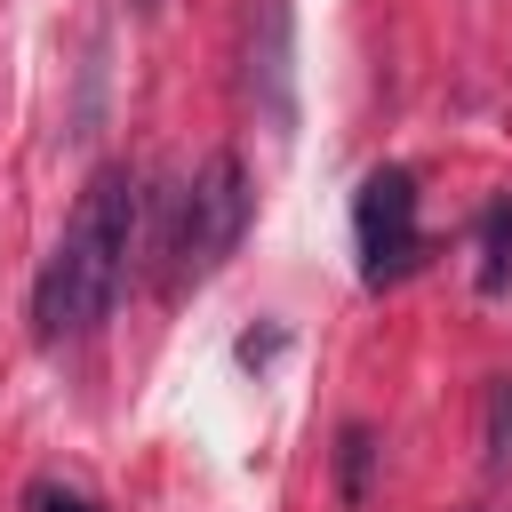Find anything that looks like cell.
I'll use <instances>...</instances> for the list:
<instances>
[{"label":"cell","mask_w":512,"mask_h":512,"mask_svg":"<svg viewBox=\"0 0 512 512\" xmlns=\"http://www.w3.org/2000/svg\"><path fill=\"white\" fill-rule=\"evenodd\" d=\"M512 288V200H488L480 208V296H504Z\"/></svg>","instance_id":"cell-5"},{"label":"cell","mask_w":512,"mask_h":512,"mask_svg":"<svg viewBox=\"0 0 512 512\" xmlns=\"http://www.w3.org/2000/svg\"><path fill=\"white\" fill-rule=\"evenodd\" d=\"M352 248H360V280L368 288H392L400 272H416L424 224H416V176L400 160L360 176V192H352Z\"/></svg>","instance_id":"cell-3"},{"label":"cell","mask_w":512,"mask_h":512,"mask_svg":"<svg viewBox=\"0 0 512 512\" xmlns=\"http://www.w3.org/2000/svg\"><path fill=\"white\" fill-rule=\"evenodd\" d=\"M160 208H168V224H160V288L184 296V288L208 280V272L240 248V232H248L256 192H248L240 152H208V168H200L192 184H176Z\"/></svg>","instance_id":"cell-2"},{"label":"cell","mask_w":512,"mask_h":512,"mask_svg":"<svg viewBox=\"0 0 512 512\" xmlns=\"http://www.w3.org/2000/svg\"><path fill=\"white\" fill-rule=\"evenodd\" d=\"M368 464H376V432L368 424H344V440H336V496L344 504L368 496Z\"/></svg>","instance_id":"cell-7"},{"label":"cell","mask_w":512,"mask_h":512,"mask_svg":"<svg viewBox=\"0 0 512 512\" xmlns=\"http://www.w3.org/2000/svg\"><path fill=\"white\" fill-rule=\"evenodd\" d=\"M136 248H144V184L136 168H96L64 240L48 248L40 280H32V336L40 344H80L88 328L112 320L128 272H136Z\"/></svg>","instance_id":"cell-1"},{"label":"cell","mask_w":512,"mask_h":512,"mask_svg":"<svg viewBox=\"0 0 512 512\" xmlns=\"http://www.w3.org/2000/svg\"><path fill=\"white\" fill-rule=\"evenodd\" d=\"M32 512H96V504L72 496V488H32Z\"/></svg>","instance_id":"cell-8"},{"label":"cell","mask_w":512,"mask_h":512,"mask_svg":"<svg viewBox=\"0 0 512 512\" xmlns=\"http://www.w3.org/2000/svg\"><path fill=\"white\" fill-rule=\"evenodd\" d=\"M272 352H280V328H256V336H240V360H248V368H256V360H272Z\"/></svg>","instance_id":"cell-9"},{"label":"cell","mask_w":512,"mask_h":512,"mask_svg":"<svg viewBox=\"0 0 512 512\" xmlns=\"http://www.w3.org/2000/svg\"><path fill=\"white\" fill-rule=\"evenodd\" d=\"M248 96L272 136L296 128V64H288V0H256L248 16Z\"/></svg>","instance_id":"cell-4"},{"label":"cell","mask_w":512,"mask_h":512,"mask_svg":"<svg viewBox=\"0 0 512 512\" xmlns=\"http://www.w3.org/2000/svg\"><path fill=\"white\" fill-rule=\"evenodd\" d=\"M128 8H136V16H152V8H160V0H128Z\"/></svg>","instance_id":"cell-10"},{"label":"cell","mask_w":512,"mask_h":512,"mask_svg":"<svg viewBox=\"0 0 512 512\" xmlns=\"http://www.w3.org/2000/svg\"><path fill=\"white\" fill-rule=\"evenodd\" d=\"M480 464L488 472H512V376H488V400H480Z\"/></svg>","instance_id":"cell-6"}]
</instances>
